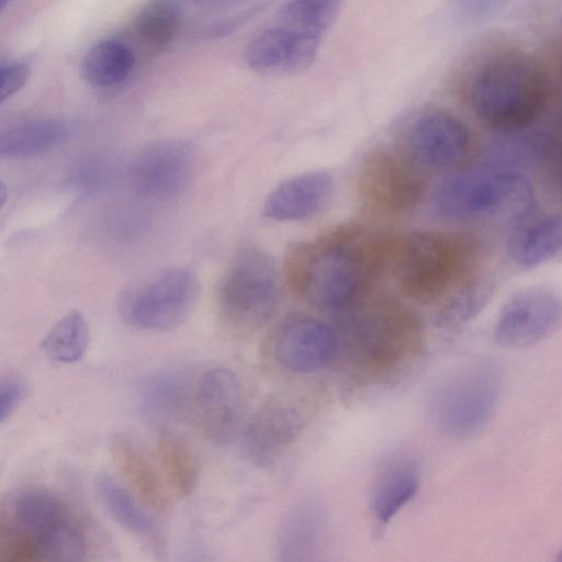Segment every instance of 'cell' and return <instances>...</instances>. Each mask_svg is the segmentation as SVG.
I'll return each instance as SVG.
<instances>
[{"label": "cell", "instance_id": "obj_1", "mask_svg": "<svg viewBox=\"0 0 562 562\" xmlns=\"http://www.w3.org/2000/svg\"><path fill=\"white\" fill-rule=\"evenodd\" d=\"M385 244L386 237L361 226L337 227L289 251L288 282L296 295L318 308L349 307L384 268Z\"/></svg>", "mask_w": 562, "mask_h": 562}, {"label": "cell", "instance_id": "obj_2", "mask_svg": "<svg viewBox=\"0 0 562 562\" xmlns=\"http://www.w3.org/2000/svg\"><path fill=\"white\" fill-rule=\"evenodd\" d=\"M87 550L83 524L56 493L25 487L2 505L0 562H76Z\"/></svg>", "mask_w": 562, "mask_h": 562}, {"label": "cell", "instance_id": "obj_3", "mask_svg": "<svg viewBox=\"0 0 562 562\" xmlns=\"http://www.w3.org/2000/svg\"><path fill=\"white\" fill-rule=\"evenodd\" d=\"M549 85L529 56L505 52L488 58L473 76L469 99L476 117L501 133L524 130L544 110Z\"/></svg>", "mask_w": 562, "mask_h": 562}, {"label": "cell", "instance_id": "obj_4", "mask_svg": "<svg viewBox=\"0 0 562 562\" xmlns=\"http://www.w3.org/2000/svg\"><path fill=\"white\" fill-rule=\"evenodd\" d=\"M533 203V187L525 175L486 165L450 175L435 193L437 212L457 222L513 223L524 218Z\"/></svg>", "mask_w": 562, "mask_h": 562}, {"label": "cell", "instance_id": "obj_5", "mask_svg": "<svg viewBox=\"0 0 562 562\" xmlns=\"http://www.w3.org/2000/svg\"><path fill=\"white\" fill-rule=\"evenodd\" d=\"M348 327L352 352L361 366L375 373L391 372L419 351L423 328L416 313L387 294L362 295ZM350 305V306H351Z\"/></svg>", "mask_w": 562, "mask_h": 562}, {"label": "cell", "instance_id": "obj_6", "mask_svg": "<svg viewBox=\"0 0 562 562\" xmlns=\"http://www.w3.org/2000/svg\"><path fill=\"white\" fill-rule=\"evenodd\" d=\"M467 248L456 237L437 232H409L386 237L385 267L412 300L432 302L459 280Z\"/></svg>", "mask_w": 562, "mask_h": 562}, {"label": "cell", "instance_id": "obj_7", "mask_svg": "<svg viewBox=\"0 0 562 562\" xmlns=\"http://www.w3.org/2000/svg\"><path fill=\"white\" fill-rule=\"evenodd\" d=\"M278 294L272 258L258 246L244 245L231 259L217 285L220 319L234 333L255 331L272 316Z\"/></svg>", "mask_w": 562, "mask_h": 562}, {"label": "cell", "instance_id": "obj_8", "mask_svg": "<svg viewBox=\"0 0 562 562\" xmlns=\"http://www.w3.org/2000/svg\"><path fill=\"white\" fill-rule=\"evenodd\" d=\"M199 294L200 283L191 270L170 268L125 288L117 299V312L133 328L171 330L189 318Z\"/></svg>", "mask_w": 562, "mask_h": 562}, {"label": "cell", "instance_id": "obj_9", "mask_svg": "<svg viewBox=\"0 0 562 562\" xmlns=\"http://www.w3.org/2000/svg\"><path fill=\"white\" fill-rule=\"evenodd\" d=\"M499 394L501 375L495 364H471L436 391L430 405L432 420L450 438H469L488 423Z\"/></svg>", "mask_w": 562, "mask_h": 562}, {"label": "cell", "instance_id": "obj_10", "mask_svg": "<svg viewBox=\"0 0 562 562\" xmlns=\"http://www.w3.org/2000/svg\"><path fill=\"white\" fill-rule=\"evenodd\" d=\"M356 186L363 205L386 216L412 212L425 193V183L414 167L386 149L372 150L363 158Z\"/></svg>", "mask_w": 562, "mask_h": 562}, {"label": "cell", "instance_id": "obj_11", "mask_svg": "<svg viewBox=\"0 0 562 562\" xmlns=\"http://www.w3.org/2000/svg\"><path fill=\"white\" fill-rule=\"evenodd\" d=\"M562 325V296L547 286H530L513 294L501 308L494 328L496 341L525 348L542 341Z\"/></svg>", "mask_w": 562, "mask_h": 562}, {"label": "cell", "instance_id": "obj_12", "mask_svg": "<svg viewBox=\"0 0 562 562\" xmlns=\"http://www.w3.org/2000/svg\"><path fill=\"white\" fill-rule=\"evenodd\" d=\"M409 157L432 170H453L469 157L472 136L468 126L453 114L432 110L418 116L406 136Z\"/></svg>", "mask_w": 562, "mask_h": 562}, {"label": "cell", "instance_id": "obj_13", "mask_svg": "<svg viewBox=\"0 0 562 562\" xmlns=\"http://www.w3.org/2000/svg\"><path fill=\"white\" fill-rule=\"evenodd\" d=\"M195 413L203 436L215 443L228 441L241 416V389L237 376L224 368L209 370L194 394Z\"/></svg>", "mask_w": 562, "mask_h": 562}, {"label": "cell", "instance_id": "obj_14", "mask_svg": "<svg viewBox=\"0 0 562 562\" xmlns=\"http://www.w3.org/2000/svg\"><path fill=\"white\" fill-rule=\"evenodd\" d=\"M318 47V36L280 25L255 37L246 48L245 60L261 75L293 76L312 66Z\"/></svg>", "mask_w": 562, "mask_h": 562}, {"label": "cell", "instance_id": "obj_15", "mask_svg": "<svg viewBox=\"0 0 562 562\" xmlns=\"http://www.w3.org/2000/svg\"><path fill=\"white\" fill-rule=\"evenodd\" d=\"M339 340L327 324L296 317L282 324L273 337V355L286 370L311 373L324 368L337 353Z\"/></svg>", "mask_w": 562, "mask_h": 562}, {"label": "cell", "instance_id": "obj_16", "mask_svg": "<svg viewBox=\"0 0 562 562\" xmlns=\"http://www.w3.org/2000/svg\"><path fill=\"white\" fill-rule=\"evenodd\" d=\"M193 166L192 147L180 140H166L148 146L132 165V179L144 194L168 198L178 194L190 180Z\"/></svg>", "mask_w": 562, "mask_h": 562}, {"label": "cell", "instance_id": "obj_17", "mask_svg": "<svg viewBox=\"0 0 562 562\" xmlns=\"http://www.w3.org/2000/svg\"><path fill=\"white\" fill-rule=\"evenodd\" d=\"M304 426L300 411L283 402H270L249 420L244 448L257 465H271L297 438Z\"/></svg>", "mask_w": 562, "mask_h": 562}, {"label": "cell", "instance_id": "obj_18", "mask_svg": "<svg viewBox=\"0 0 562 562\" xmlns=\"http://www.w3.org/2000/svg\"><path fill=\"white\" fill-rule=\"evenodd\" d=\"M109 450L116 469L142 504L156 514H168L172 507L171 495L137 441L125 432L116 431L109 439Z\"/></svg>", "mask_w": 562, "mask_h": 562}, {"label": "cell", "instance_id": "obj_19", "mask_svg": "<svg viewBox=\"0 0 562 562\" xmlns=\"http://www.w3.org/2000/svg\"><path fill=\"white\" fill-rule=\"evenodd\" d=\"M334 178L325 171L295 176L280 183L267 196L263 215L278 222L299 221L316 214L329 201Z\"/></svg>", "mask_w": 562, "mask_h": 562}, {"label": "cell", "instance_id": "obj_20", "mask_svg": "<svg viewBox=\"0 0 562 562\" xmlns=\"http://www.w3.org/2000/svg\"><path fill=\"white\" fill-rule=\"evenodd\" d=\"M419 462L400 452L386 459L373 480L371 510L382 526L387 524L416 494L419 486Z\"/></svg>", "mask_w": 562, "mask_h": 562}, {"label": "cell", "instance_id": "obj_21", "mask_svg": "<svg viewBox=\"0 0 562 562\" xmlns=\"http://www.w3.org/2000/svg\"><path fill=\"white\" fill-rule=\"evenodd\" d=\"M190 383L186 374L161 370L143 378L135 391L142 414L156 422L179 419L189 404Z\"/></svg>", "mask_w": 562, "mask_h": 562}, {"label": "cell", "instance_id": "obj_22", "mask_svg": "<svg viewBox=\"0 0 562 562\" xmlns=\"http://www.w3.org/2000/svg\"><path fill=\"white\" fill-rule=\"evenodd\" d=\"M72 127L64 119H36L10 126L0 134L2 158L34 157L65 143Z\"/></svg>", "mask_w": 562, "mask_h": 562}, {"label": "cell", "instance_id": "obj_23", "mask_svg": "<svg viewBox=\"0 0 562 562\" xmlns=\"http://www.w3.org/2000/svg\"><path fill=\"white\" fill-rule=\"evenodd\" d=\"M98 497L111 518L130 535L146 542H157L155 521L130 492L106 473L95 476Z\"/></svg>", "mask_w": 562, "mask_h": 562}, {"label": "cell", "instance_id": "obj_24", "mask_svg": "<svg viewBox=\"0 0 562 562\" xmlns=\"http://www.w3.org/2000/svg\"><path fill=\"white\" fill-rule=\"evenodd\" d=\"M562 252V214L541 217L514 236L508 256L520 268L540 266Z\"/></svg>", "mask_w": 562, "mask_h": 562}, {"label": "cell", "instance_id": "obj_25", "mask_svg": "<svg viewBox=\"0 0 562 562\" xmlns=\"http://www.w3.org/2000/svg\"><path fill=\"white\" fill-rule=\"evenodd\" d=\"M324 518L315 505H301L291 510L281 525L279 552L284 561L313 559L322 542Z\"/></svg>", "mask_w": 562, "mask_h": 562}, {"label": "cell", "instance_id": "obj_26", "mask_svg": "<svg viewBox=\"0 0 562 562\" xmlns=\"http://www.w3.org/2000/svg\"><path fill=\"white\" fill-rule=\"evenodd\" d=\"M134 55L121 42L106 40L93 45L83 56L81 72L93 87L111 88L125 81L134 67Z\"/></svg>", "mask_w": 562, "mask_h": 562}, {"label": "cell", "instance_id": "obj_27", "mask_svg": "<svg viewBox=\"0 0 562 562\" xmlns=\"http://www.w3.org/2000/svg\"><path fill=\"white\" fill-rule=\"evenodd\" d=\"M158 461L170 486L182 497L193 493L199 468L190 447L171 432H161L156 441Z\"/></svg>", "mask_w": 562, "mask_h": 562}, {"label": "cell", "instance_id": "obj_28", "mask_svg": "<svg viewBox=\"0 0 562 562\" xmlns=\"http://www.w3.org/2000/svg\"><path fill=\"white\" fill-rule=\"evenodd\" d=\"M89 335L85 316L78 311H71L49 329L41 342V348L56 362L74 363L86 353Z\"/></svg>", "mask_w": 562, "mask_h": 562}, {"label": "cell", "instance_id": "obj_29", "mask_svg": "<svg viewBox=\"0 0 562 562\" xmlns=\"http://www.w3.org/2000/svg\"><path fill=\"white\" fill-rule=\"evenodd\" d=\"M342 0H290L278 13L281 26L321 36L336 20Z\"/></svg>", "mask_w": 562, "mask_h": 562}, {"label": "cell", "instance_id": "obj_30", "mask_svg": "<svg viewBox=\"0 0 562 562\" xmlns=\"http://www.w3.org/2000/svg\"><path fill=\"white\" fill-rule=\"evenodd\" d=\"M543 138L524 130L504 132L486 149V166L516 169L541 155Z\"/></svg>", "mask_w": 562, "mask_h": 562}, {"label": "cell", "instance_id": "obj_31", "mask_svg": "<svg viewBox=\"0 0 562 562\" xmlns=\"http://www.w3.org/2000/svg\"><path fill=\"white\" fill-rule=\"evenodd\" d=\"M491 295L492 286L486 281H473L463 285L441 307L439 325L448 329L463 326L484 308Z\"/></svg>", "mask_w": 562, "mask_h": 562}, {"label": "cell", "instance_id": "obj_32", "mask_svg": "<svg viewBox=\"0 0 562 562\" xmlns=\"http://www.w3.org/2000/svg\"><path fill=\"white\" fill-rule=\"evenodd\" d=\"M179 24V11L171 0H153L136 20L137 34L148 44L165 46L175 36Z\"/></svg>", "mask_w": 562, "mask_h": 562}, {"label": "cell", "instance_id": "obj_33", "mask_svg": "<svg viewBox=\"0 0 562 562\" xmlns=\"http://www.w3.org/2000/svg\"><path fill=\"white\" fill-rule=\"evenodd\" d=\"M26 395V384L14 373L0 379V422L4 423L19 407Z\"/></svg>", "mask_w": 562, "mask_h": 562}, {"label": "cell", "instance_id": "obj_34", "mask_svg": "<svg viewBox=\"0 0 562 562\" xmlns=\"http://www.w3.org/2000/svg\"><path fill=\"white\" fill-rule=\"evenodd\" d=\"M509 0H460L459 14L463 22L475 25L499 13Z\"/></svg>", "mask_w": 562, "mask_h": 562}, {"label": "cell", "instance_id": "obj_35", "mask_svg": "<svg viewBox=\"0 0 562 562\" xmlns=\"http://www.w3.org/2000/svg\"><path fill=\"white\" fill-rule=\"evenodd\" d=\"M30 68L24 63H2L0 66V103L14 95L27 81Z\"/></svg>", "mask_w": 562, "mask_h": 562}, {"label": "cell", "instance_id": "obj_36", "mask_svg": "<svg viewBox=\"0 0 562 562\" xmlns=\"http://www.w3.org/2000/svg\"><path fill=\"white\" fill-rule=\"evenodd\" d=\"M10 0H0V8L1 10L4 9V7L7 5V3L9 2Z\"/></svg>", "mask_w": 562, "mask_h": 562}]
</instances>
